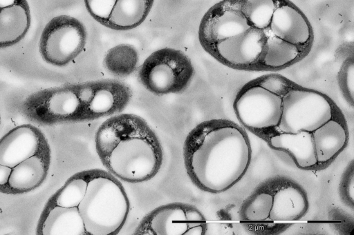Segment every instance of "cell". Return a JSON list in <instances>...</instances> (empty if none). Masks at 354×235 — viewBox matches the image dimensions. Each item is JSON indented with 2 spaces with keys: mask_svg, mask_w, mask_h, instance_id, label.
I'll return each instance as SVG.
<instances>
[{
  "mask_svg": "<svg viewBox=\"0 0 354 235\" xmlns=\"http://www.w3.org/2000/svg\"><path fill=\"white\" fill-rule=\"evenodd\" d=\"M353 161L348 165L341 178L339 192L342 202L348 207H354V167Z\"/></svg>",
  "mask_w": 354,
  "mask_h": 235,
  "instance_id": "19",
  "label": "cell"
},
{
  "mask_svg": "<svg viewBox=\"0 0 354 235\" xmlns=\"http://www.w3.org/2000/svg\"><path fill=\"white\" fill-rule=\"evenodd\" d=\"M198 39L228 68L277 72L305 59L315 35L308 18L289 0H223L202 18Z\"/></svg>",
  "mask_w": 354,
  "mask_h": 235,
  "instance_id": "2",
  "label": "cell"
},
{
  "mask_svg": "<svg viewBox=\"0 0 354 235\" xmlns=\"http://www.w3.org/2000/svg\"><path fill=\"white\" fill-rule=\"evenodd\" d=\"M28 106L36 116L48 121H84L77 83L48 90L32 99Z\"/></svg>",
  "mask_w": 354,
  "mask_h": 235,
  "instance_id": "11",
  "label": "cell"
},
{
  "mask_svg": "<svg viewBox=\"0 0 354 235\" xmlns=\"http://www.w3.org/2000/svg\"><path fill=\"white\" fill-rule=\"evenodd\" d=\"M87 40L84 25L69 15L50 19L39 39V51L47 63L62 67L73 61L82 52Z\"/></svg>",
  "mask_w": 354,
  "mask_h": 235,
  "instance_id": "8",
  "label": "cell"
},
{
  "mask_svg": "<svg viewBox=\"0 0 354 235\" xmlns=\"http://www.w3.org/2000/svg\"><path fill=\"white\" fill-rule=\"evenodd\" d=\"M44 175V161L39 155L35 154L12 168L8 184L14 190H30L42 181Z\"/></svg>",
  "mask_w": 354,
  "mask_h": 235,
  "instance_id": "16",
  "label": "cell"
},
{
  "mask_svg": "<svg viewBox=\"0 0 354 235\" xmlns=\"http://www.w3.org/2000/svg\"><path fill=\"white\" fill-rule=\"evenodd\" d=\"M153 0H116L105 26L127 30L140 25L147 17Z\"/></svg>",
  "mask_w": 354,
  "mask_h": 235,
  "instance_id": "14",
  "label": "cell"
},
{
  "mask_svg": "<svg viewBox=\"0 0 354 235\" xmlns=\"http://www.w3.org/2000/svg\"><path fill=\"white\" fill-rule=\"evenodd\" d=\"M138 62V53L136 49L129 44H120L107 51L103 64L105 69L113 75L123 77L136 70Z\"/></svg>",
  "mask_w": 354,
  "mask_h": 235,
  "instance_id": "17",
  "label": "cell"
},
{
  "mask_svg": "<svg viewBox=\"0 0 354 235\" xmlns=\"http://www.w3.org/2000/svg\"><path fill=\"white\" fill-rule=\"evenodd\" d=\"M233 109L245 130L301 170H324L348 143L345 116L330 96L277 73L245 83Z\"/></svg>",
  "mask_w": 354,
  "mask_h": 235,
  "instance_id": "1",
  "label": "cell"
},
{
  "mask_svg": "<svg viewBox=\"0 0 354 235\" xmlns=\"http://www.w3.org/2000/svg\"><path fill=\"white\" fill-rule=\"evenodd\" d=\"M252 147L245 130L225 119L204 121L187 134L183 145L187 174L201 190L223 193L245 174Z\"/></svg>",
  "mask_w": 354,
  "mask_h": 235,
  "instance_id": "3",
  "label": "cell"
},
{
  "mask_svg": "<svg viewBox=\"0 0 354 235\" xmlns=\"http://www.w3.org/2000/svg\"><path fill=\"white\" fill-rule=\"evenodd\" d=\"M89 14L102 25L106 23L116 0H84Z\"/></svg>",
  "mask_w": 354,
  "mask_h": 235,
  "instance_id": "20",
  "label": "cell"
},
{
  "mask_svg": "<svg viewBox=\"0 0 354 235\" xmlns=\"http://www.w3.org/2000/svg\"><path fill=\"white\" fill-rule=\"evenodd\" d=\"M12 168L0 164V186L8 183Z\"/></svg>",
  "mask_w": 354,
  "mask_h": 235,
  "instance_id": "21",
  "label": "cell"
},
{
  "mask_svg": "<svg viewBox=\"0 0 354 235\" xmlns=\"http://www.w3.org/2000/svg\"><path fill=\"white\" fill-rule=\"evenodd\" d=\"M339 90L346 101L353 106L354 59L353 54L343 61L337 74Z\"/></svg>",
  "mask_w": 354,
  "mask_h": 235,
  "instance_id": "18",
  "label": "cell"
},
{
  "mask_svg": "<svg viewBox=\"0 0 354 235\" xmlns=\"http://www.w3.org/2000/svg\"><path fill=\"white\" fill-rule=\"evenodd\" d=\"M309 200L306 190L293 179L277 176L259 185L242 202L239 218L263 232H280L291 221L307 214Z\"/></svg>",
  "mask_w": 354,
  "mask_h": 235,
  "instance_id": "5",
  "label": "cell"
},
{
  "mask_svg": "<svg viewBox=\"0 0 354 235\" xmlns=\"http://www.w3.org/2000/svg\"><path fill=\"white\" fill-rule=\"evenodd\" d=\"M194 69L180 50L162 48L151 53L138 70L140 83L156 95L179 93L191 83Z\"/></svg>",
  "mask_w": 354,
  "mask_h": 235,
  "instance_id": "7",
  "label": "cell"
},
{
  "mask_svg": "<svg viewBox=\"0 0 354 235\" xmlns=\"http://www.w3.org/2000/svg\"><path fill=\"white\" fill-rule=\"evenodd\" d=\"M207 230L206 218L194 205L171 203L148 213L140 221L136 235H204Z\"/></svg>",
  "mask_w": 354,
  "mask_h": 235,
  "instance_id": "9",
  "label": "cell"
},
{
  "mask_svg": "<svg viewBox=\"0 0 354 235\" xmlns=\"http://www.w3.org/2000/svg\"><path fill=\"white\" fill-rule=\"evenodd\" d=\"M31 16L27 0H0V48L21 41L29 30Z\"/></svg>",
  "mask_w": 354,
  "mask_h": 235,
  "instance_id": "12",
  "label": "cell"
},
{
  "mask_svg": "<svg viewBox=\"0 0 354 235\" xmlns=\"http://www.w3.org/2000/svg\"><path fill=\"white\" fill-rule=\"evenodd\" d=\"M95 143L103 165L125 182L147 181L161 167V144L153 130L139 116L121 114L108 119L97 130Z\"/></svg>",
  "mask_w": 354,
  "mask_h": 235,
  "instance_id": "4",
  "label": "cell"
},
{
  "mask_svg": "<svg viewBox=\"0 0 354 235\" xmlns=\"http://www.w3.org/2000/svg\"><path fill=\"white\" fill-rule=\"evenodd\" d=\"M85 108V121L121 112L132 98L131 88L114 79H100L80 83Z\"/></svg>",
  "mask_w": 354,
  "mask_h": 235,
  "instance_id": "10",
  "label": "cell"
},
{
  "mask_svg": "<svg viewBox=\"0 0 354 235\" xmlns=\"http://www.w3.org/2000/svg\"><path fill=\"white\" fill-rule=\"evenodd\" d=\"M86 235H115L129 212V201L120 182L111 173L86 170V187L76 206Z\"/></svg>",
  "mask_w": 354,
  "mask_h": 235,
  "instance_id": "6",
  "label": "cell"
},
{
  "mask_svg": "<svg viewBox=\"0 0 354 235\" xmlns=\"http://www.w3.org/2000/svg\"><path fill=\"white\" fill-rule=\"evenodd\" d=\"M42 233L45 235H86L77 207L56 205L50 210L44 222Z\"/></svg>",
  "mask_w": 354,
  "mask_h": 235,
  "instance_id": "15",
  "label": "cell"
},
{
  "mask_svg": "<svg viewBox=\"0 0 354 235\" xmlns=\"http://www.w3.org/2000/svg\"><path fill=\"white\" fill-rule=\"evenodd\" d=\"M39 139L37 130L30 125L14 128L0 141V164L12 168L36 154Z\"/></svg>",
  "mask_w": 354,
  "mask_h": 235,
  "instance_id": "13",
  "label": "cell"
}]
</instances>
